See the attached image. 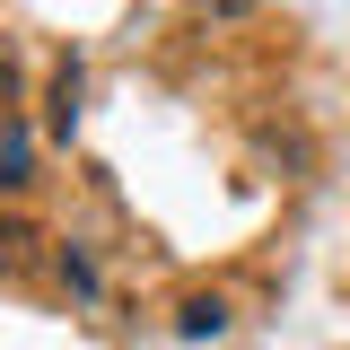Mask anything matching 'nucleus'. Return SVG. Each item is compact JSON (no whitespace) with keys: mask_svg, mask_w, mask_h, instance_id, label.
<instances>
[{"mask_svg":"<svg viewBox=\"0 0 350 350\" xmlns=\"http://www.w3.org/2000/svg\"><path fill=\"white\" fill-rule=\"evenodd\" d=\"M175 333H184V342H219V333H228V306H219V298H184Z\"/></svg>","mask_w":350,"mask_h":350,"instance_id":"obj_1","label":"nucleus"},{"mask_svg":"<svg viewBox=\"0 0 350 350\" xmlns=\"http://www.w3.org/2000/svg\"><path fill=\"white\" fill-rule=\"evenodd\" d=\"M27 158H36L27 131H0V184H27Z\"/></svg>","mask_w":350,"mask_h":350,"instance_id":"obj_5","label":"nucleus"},{"mask_svg":"<svg viewBox=\"0 0 350 350\" xmlns=\"http://www.w3.org/2000/svg\"><path fill=\"white\" fill-rule=\"evenodd\" d=\"M9 79H18V70H9V53H0V96H9Z\"/></svg>","mask_w":350,"mask_h":350,"instance_id":"obj_7","label":"nucleus"},{"mask_svg":"<svg viewBox=\"0 0 350 350\" xmlns=\"http://www.w3.org/2000/svg\"><path fill=\"white\" fill-rule=\"evenodd\" d=\"M79 123V62H62V79H53V131Z\"/></svg>","mask_w":350,"mask_h":350,"instance_id":"obj_3","label":"nucleus"},{"mask_svg":"<svg viewBox=\"0 0 350 350\" xmlns=\"http://www.w3.org/2000/svg\"><path fill=\"white\" fill-rule=\"evenodd\" d=\"M36 228H27V219H9V228H0V271H27V262H36Z\"/></svg>","mask_w":350,"mask_h":350,"instance_id":"obj_2","label":"nucleus"},{"mask_svg":"<svg viewBox=\"0 0 350 350\" xmlns=\"http://www.w3.org/2000/svg\"><path fill=\"white\" fill-rule=\"evenodd\" d=\"M53 271H62V289H79V298L96 289V262H88L79 245H62V254H53Z\"/></svg>","mask_w":350,"mask_h":350,"instance_id":"obj_4","label":"nucleus"},{"mask_svg":"<svg viewBox=\"0 0 350 350\" xmlns=\"http://www.w3.org/2000/svg\"><path fill=\"white\" fill-rule=\"evenodd\" d=\"M254 0H202V18H245Z\"/></svg>","mask_w":350,"mask_h":350,"instance_id":"obj_6","label":"nucleus"}]
</instances>
